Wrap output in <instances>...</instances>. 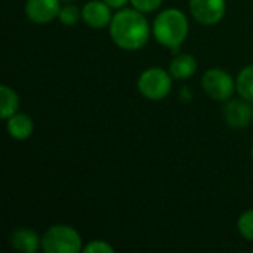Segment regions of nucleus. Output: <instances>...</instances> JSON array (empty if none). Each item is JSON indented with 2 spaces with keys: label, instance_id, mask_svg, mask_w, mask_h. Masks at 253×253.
I'll return each mask as SVG.
<instances>
[{
  "label": "nucleus",
  "instance_id": "f257e3e1",
  "mask_svg": "<svg viewBox=\"0 0 253 253\" xmlns=\"http://www.w3.org/2000/svg\"><path fill=\"white\" fill-rule=\"evenodd\" d=\"M151 30L144 12L135 7L119 9L110 22L111 40L123 50H138L145 46Z\"/></svg>",
  "mask_w": 253,
  "mask_h": 253
},
{
  "label": "nucleus",
  "instance_id": "a211bd4d",
  "mask_svg": "<svg viewBox=\"0 0 253 253\" xmlns=\"http://www.w3.org/2000/svg\"><path fill=\"white\" fill-rule=\"evenodd\" d=\"M162 3H163V0H130V4L144 13L154 12L156 9H159L162 6Z\"/></svg>",
  "mask_w": 253,
  "mask_h": 253
},
{
  "label": "nucleus",
  "instance_id": "0eeeda50",
  "mask_svg": "<svg viewBox=\"0 0 253 253\" xmlns=\"http://www.w3.org/2000/svg\"><path fill=\"white\" fill-rule=\"evenodd\" d=\"M227 12V0H190L191 16L203 25L218 24Z\"/></svg>",
  "mask_w": 253,
  "mask_h": 253
},
{
  "label": "nucleus",
  "instance_id": "f3484780",
  "mask_svg": "<svg viewBox=\"0 0 253 253\" xmlns=\"http://www.w3.org/2000/svg\"><path fill=\"white\" fill-rule=\"evenodd\" d=\"M84 253H114V248L104 240H93L89 242L86 246H83Z\"/></svg>",
  "mask_w": 253,
  "mask_h": 253
},
{
  "label": "nucleus",
  "instance_id": "4468645a",
  "mask_svg": "<svg viewBox=\"0 0 253 253\" xmlns=\"http://www.w3.org/2000/svg\"><path fill=\"white\" fill-rule=\"evenodd\" d=\"M239 96L253 102V64L246 65L237 76L236 80Z\"/></svg>",
  "mask_w": 253,
  "mask_h": 253
},
{
  "label": "nucleus",
  "instance_id": "412c9836",
  "mask_svg": "<svg viewBox=\"0 0 253 253\" xmlns=\"http://www.w3.org/2000/svg\"><path fill=\"white\" fill-rule=\"evenodd\" d=\"M251 154H252V159H253V145H252V151H251Z\"/></svg>",
  "mask_w": 253,
  "mask_h": 253
},
{
  "label": "nucleus",
  "instance_id": "7ed1b4c3",
  "mask_svg": "<svg viewBox=\"0 0 253 253\" xmlns=\"http://www.w3.org/2000/svg\"><path fill=\"white\" fill-rule=\"evenodd\" d=\"M42 249L44 253H79L83 251V243L77 230L70 225L58 224L44 231Z\"/></svg>",
  "mask_w": 253,
  "mask_h": 253
},
{
  "label": "nucleus",
  "instance_id": "6ab92c4d",
  "mask_svg": "<svg viewBox=\"0 0 253 253\" xmlns=\"http://www.w3.org/2000/svg\"><path fill=\"white\" fill-rule=\"evenodd\" d=\"M104 1H105L111 9H117V10H119V9H123L130 0H104Z\"/></svg>",
  "mask_w": 253,
  "mask_h": 253
},
{
  "label": "nucleus",
  "instance_id": "dca6fc26",
  "mask_svg": "<svg viewBox=\"0 0 253 253\" xmlns=\"http://www.w3.org/2000/svg\"><path fill=\"white\" fill-rule=\"evenodd\" d=\"M239 233L249 242H253V209L243 212L237 221Z\"/></svg>",
  "mask_w": 253,
  "mask_h": 253
},
{
  "label": "nucleus",
  "instance_id": "20e7f679",
  "mask_svg": "<svg viewBox=\"0 0 253 253\" xmlns=\"http://www.w3.org/2000/svg\"><path fill=\"white\" fill-rule=\"evenodd\" d=\"M172 74L165 68L151 67L141 73L136 86L144 98L150 101H162L172 90Z\"/></svg>",
  "mask_w": 253,
  "mask_h": 253
},
{
  "label": "nucleus",
  "instance_id": "1a4fd4ad",
  "mask_svg": "<svg viewBox=\"0 0 253 253\" xmlns=\"http://www.w3.org/2000/svg\"><path fill=\"white\" fill-rule=\"evenodd\" d=\"M61 10L59 0H27L25 15L34 24H47L58 18Z\"/></svg>",
  "mask_w": 253,
  "mask_h": 253
},
{
  "label": "nucleus",
  "instance_id": "aec40b11",
  "mask_svg": "<svg viewBox=\"0 0 253 253\" xmlns=\"http://www.w3.org/2000/svg\"><path fill=\"white\" fill-rule=\"evenodd\" d=\"M62 1H67V3H71V1H74V0H62Z\"/></svg>",
  "mask_w": 253,
  "mask_h": 253
},
{
  "label": "nucleus",
  "instance_id": "9d476101",
  "mask_svg": "<svg viewBox=\"0 0 253 253\" xmlns=\"http://www.w3.org/2000/svg\"><path fill=\"white\" fill-rule=\"evenodd\" d=\"M10 245L21 253H36L42 248V239L33 228L19 227L10 234Z\"/></svg>",
  "mask_w": 253,
  "mask_h": 253
},
{
  "label": "nucleus",
  "instance_id": "39448f33",
  "mask_svg": "<svg viewBox=\"0 0 253 253\" xmlns=\"http://www.w3.org/2000/svg\"><path fill=\"white\" fill-rule=\"evenodd\" d=\"M202 87L205 93L213 101H228L237 90L236 80L222 68H211L202 77Z\"/></svg>",
  "mask_w": 253,
  "mask_h": 253
},
{
  "label": "nucleus",
  "instance_id": "9b49d317",
  "mask_svg": "<svg viewBox=\"0 0 253 253\" xmlns=\"http://www.w3.org/2000/svg\"><path fill=\"white\" fill-rule=\"evenodd\" d=\"M6 130L10 138L16 141H25L34 132V122L25 113H15L6 120Z\"/></svg>",
  "mask_w": 253,
  "mask_h": 253
},
{
  "label": "nucleus",
  "instance_id": "f03ea898",
  "mask_svg": "<svg viewBox=\"0 0 253 253\" xmlns=\"http://www.w3.org/2000/svg\"><path fill=\"white\" fill-rule=\"evenodd\" d=\"M188 18L179 9L169 7L160 12L153 24L154 39L165 47H170L173 53H179V47L188 36Z\"/></svg>",
  "mask_w": 253,
  "mask_h": 253
},
{
  "label": "nucleus",
  "instance_id": "6e6552de",
  "mask_svg": "<svg viewBox=\"0 0 253 253\" xmlns=\"http://www.w3.org/2000/svg\"><path fill=\"white\" fill-rule=\"evenodd\" d=\"M82 19L87 27L102 30L110 25L113 19L111 7L104 0H90L82 9Z\"/></svg>",
  "mask_w": 253,
  "mask_h": 253
},
{
  "label": "nucleus",
  "instance_id": "f8f14e48",
  "mask_svg": "<svg viewBox=\"0 0 253 253\" xmlns=\"http://www.w3.org/2000/svg\"><path fill=\"white\" fill-rule=\"evenodd\" d=\"M197 71V61L190 53H176L170 62L169 73L176 80L191 79Z\"/></svg>",
  "mask_w": 253,
  "mask_h": 253
},
{
  "label": "nucleus",
  "instance_id": "2eb2a0df",
  "mask_svg": "<svg viewBox=\"0 0 253 253\" xmlns=\"http://www.w3.org/2000/svg\"><path fill=\"white\" fill-rule=\"evenodd\" d=\"M58 18L64 25H76L82 19V10L76 4L68 3V4L61 6Z\"/></svg>",
  "mask_w": 253,
  "mask_h": 253
},
{
  "label": "nucleus",
  "instance_id": "ddd939ff",
  "mask_svg": "<svg viewBox=\"0 0 253 253\" xmlns=\"http://www.w3.org/2000/svg\"><path fill=\"white\" fill-rule=\"evenodd\" d=\"M19 110V96L7 84L0 86V117L7 120Z\"/></svg>",
  "mask_w": 253,
  "mask_h": 253
},
{
  "label": "nucleus",
  "instance_id": "423d86ee",
  "mask_svg": "<svg viewBox=\"0 0 253 253\" xmlns=\"http://www.w3.org/2000/svg\"><path fill=\"white\" fill-rule=\"evenodd\" d=\"M225 123L233 129H245L253 122V102L245 98H230L222 108Z\"/></svg>",
  "mask_w": 253,
  "mask_h": 253
}]
</instances>
